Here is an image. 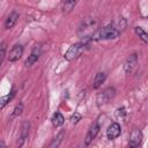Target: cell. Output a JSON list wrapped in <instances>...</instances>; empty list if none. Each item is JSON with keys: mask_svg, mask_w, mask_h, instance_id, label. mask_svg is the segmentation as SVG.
<instances>
[{"mask_svg": "<svg viewBox=\"0 0 148 148\" xmlns=\"http://www.w3.org/2000/svg\"><path fill=\"white\" fill-rule=\"evenodd\" d=\"M98 29H99L98 28V21L96 18H92V17H87L79 25L77 35H79V37L82 38V40L90 43L91 37L95 35V32Z\"/></svg>", "mask_w": 148, "mask_h": 148, "instance_id": "1", "label": "cell"}, {"mask_svg": "<svg viewBox=\"0 0 148 148\" xmlns=\"http://www.w3.org/2000/svg\"><path fill=\"white\" fill-rule=\"evenodd\" d=\"M120 35V31L114 27L113 24L105 25L103 28H99L95 35L91 37L90 40H105V39H116Z\"/></svg>", "mask_w": 148, "mask_h": 148, "instance_id": "2", "label": "cell"}, {"mask_svg": "<svg viewBox=\"0 0 148 148\" xmlns=\"http://www.w3.org/2000/svg\"><path fill=\"white\" fill-rule=\"evenodd\" d=\"M88 45H89V43L84 42V40H81V42H77V43L71 45L68 47V50L66 51V53H65V59L68 60V61H72L74 59L79 58L86 51Z\"/></svg>", "mask_w": 148, "mask_h": 148, "instance_id": "3", "label": "cell"}, {"mask_svg": "<svg viewBox=\"0 0 148 148\" xmlns=\"http://www.w3.org/2000/svg\"><path fill=\"white\" fill-rule=\"evenodd\" d=\"M116 95V89L113 87H108L106 89H104L102 92H99L96 97V103L98 106H103L105 104H108Z\"/></svg>", "mask_w": 148, "mask_h": 148, "instance_id": "4", "label": "cell"}, {"mask_svg": "<svg viewBox=\"0 0 148 148\" xmlns=\"http://www.w3.org/2000/svg\"><path fill=\"white\" fill-rule=\"evenodd\" d=\"M102 127V121H101V118H98L97 120H95L92 123V125L89 127L88 132H87V135L84 138V145L88 146L92 142V140L97 136V134L99 133V130Z\"/></svg>", "mask_w": 148, "mask_h": 148, "instance_id": "5", "label": "cell"}, {"mask_svg": "<svg viewBox=\"0 0 148 148\" xmlns=\"http://www.w3.org/2000/svg\"><path fill=\"white\" fill-rule=\"evenodd\" d=\"M29 131H30V123L28 120H24L21 125V130H20V134H18V139H17V147L21 148L25 140L28 139L29 135Z\"/></svg>", "mask_w": 148, "mask_h": 148, "instance_id": "6", "label": "cell"}, {"mask_svg": "<svg viewBox=\"0 0 148 148\" xmlns=\"http://www.w3.org/2000/svg\"><path fill=\"white\" fill-rule=\"evenodd\" d=\"M136 65H138V56H136V53L130 54L126 58L125 62H124V66H123L124 67V72L126 74H131L134 71V68H135Z\"/></svg>", "mask_w": 148, "mask_h": 148, "instance_id": "7", "label": "cell"}, {"mask_svg": "<svg viewBox=\"0 0 148 148\" xmlns=\"http://www.w3.org/2000/svg\"><path fill=\"white\" fill-rule=\"evenodd\" d=\"M40 54H42V47H40L39 45H36V46L32 49L31 53L28 56V58H27V60H25V62H24L25 67H30V66H32L35 62H37V60L39 59Z\"/></svg>", "mask_w": 148, "mask_h": 148, "instance_id": "8", "label": "cell"}, {"mask_svg": "<svg viewBox=\"0 0 148 148\" xmlns=\"http://www.w3.org/2000/svg\"><path fill=\"white\" fill-rule=\"evenodd\" d=\"M141 140H142V132H141V130L134 128L131 132V135H130V145H128V148H136L141 143Z\"/></svg>", "mask_w": 148, "mask_h": 148, "instance_id": "9", "label": "cell"}, {"mask_svg": "<svg viewBox=\"0 0 148 148\" xmlns=\"http://www.w3.org/2000/svg\"><path fill=\"white\" fill-rule=\"evenodd\" d=\"M121 133V127L118 123H112L106 130V136L109 140H114L117 139Z\"/></svg>", "mask_w": 148, "mask_h": 148, "instance_id": "10", "label": "cell"}, {"mask_svg": "<svg viewBox=\"0 0 148 148\" xmlns=\"http://www.w3.org/2000/svg\"><path fill=\"white\" fill-rule=\"evenodd\" d=\"M22 54H23V46L22 45H14L12 47V50L9 51L8 60L10 62H15L22 57Z\"/></svg>", "mask_w": 148, "mask_h": 148, "instance_id": "11", "label": "cell"}, {"mask_svg": "<svg viewBox=\"0 0 148 148\" xmlns=\"http://www.w3.org/2000/svg\"><path fill=\"white\" fill-rule=\"evenodd\" d=\"M17 20H18V13L17 12H12L8 16H7V18H6V22H5V28L6 29H12L15 24H16V22H17Z\"/></svg>", "mask_w": 148, "mask_h": 148, "instance_id": "12", "label": "cell"}, {"mask_svg": "<svg viewBox=\"0 0 148 148\" xmlns=\"http://www.w3.org/2000/svg\"><path fill=\"white\" fill-rule=\"evenodd\" d=\"M105 79H106V74H105L104 72H98V73L95 75V77H94L92 88H94V89H98V88L104 83Z\"/></svg>", "mask_w": 148, "mask_h": 148, "instance_id": "13", "label": "cell"}, {"mask_svg": "<svg viewBox=\"0 0 148 148\" xmlns=\"http://www.w3.org/2000/svg\"><path fill=\"white\" fill-rule=\"evenodd\" d=\"M64 136H65V132L64 131H61V132H59L53 139H52V141L49 143V146H47V148H59V146H60V143L62 142V139H64Z\"/></svg>", "mask_w": 148, "mask_h": 148, "instance_id": "14", "label": "cell"}, {"mask_svg": "<svg viewBox=\"0 0 148 148\" xmlns=\"http://www.w3.org/2000/svg\"><path fill=\"white\" fill-rule=\"evenodd\" d=\"M64 121H65V118H64V116H62L60 112H56V113L53 114V117H52V125H53L54 127L61 126V125L64 124Z\"/></svg>", "mask_w": 148, "mask_h": 148, "instance_id": "15", "label": "cell"}, {"mask_svg": "<svg viewBox=\"0 0 148 148\" xmlns=\"http://www.w3.org/2000/svg\"><path fill=\"white\" fill-rule=\"evenodd\" d=\"M15 96V90H12V92L10 94H8V95H5V96H2L1 97V99H0V108L1 109H3L12 99H13V97Z\"/></svg>", "mask_w": 148, "mask_h": 148, "instance_id": "16", "label": "cell"}, {"mask_svg": "<svg viewBox=\"0 0 148 148\" xmlns=\"http://www.w3.org/2000/svg\"><path fill=\"white\" fill-rule=\"evenodd\" d=\"M135 34L139 36V38L143 42V43H146V44H148V32H146L141 27H135Z\"/></svg>", "mask_w": 148, "mask_h": 148, "instance_id": "17", "label": "cell"}, {"mask_svg": "<svg viewBox=\"0 0 148 148\" xmlns=\"http://www.w3.org/2000/svg\"><path fill=\"white\" fill-rule=\"evenodd\" d=\"M22 111H23V103H18V104L14 108V110H13L10 117H9V120H13V119H15L16 117H18V116L22 113Z\"/></svg>", "mask_w": 148, "mask_h": 148, "instance_id": "18", "label": "cell"}, {"mask_svg": "<svg viewBox=\"0 0 148 148\" xmlns=\"http://www.w3.org/2000/svg\"><path fill=\"white\" fill-rule=\"evenodd\" d=\"M75 5H76V1H64L61 3V8H62L64 12L68 13V12H71L75 7Z\"/></svg>", "mask_w": 148, "mask_h": 148, "instance_id": "19", "label": "cell"}, {"mask_svg": "<svg viewBox=\"0 0 148 148\" xmlns=\"http://www.w3.org/2000/svg\"><path fill=\"white\" fill-rule=\"evenodd\" d=\"M5 57H6V43L2 42L1 45H0V64L3 62Z\"/></svg>", "mask_w": 148, "mask_h": 148, "instance_id": "20", "label": "cell"}, {"mask_svg": "<svg viewBox=\"0 0 148 148\" xmlns=\"http://www.w3.org/2000/svg\"><path fill=\"white\" fill-rule=\"evenodd\" d=\"M125 116H126V110H125V108H119V109H117V111H116V117H117L118 119H124Z\"/></svg>", "mask_w": 148, "mask_h": 148, "instance_id": "21", "label": "cell"}, {"mask_svg": "<svg viewBox=\"0 0 148 148\" xmlns=\"http://www.w3.org/2000/svg\"><path fill=\"white\" fill-rule=\"evenodd\" d=\"M69 120H71L72 124H77V123L81 120V114H80L79 112H74V113L71 116Z\"/></svg>", "mask_w": 148, "mask_h": 148, "instance_id": "22", "label": "cell"}, {"mask_svg": "<svg viewBox=\"0 0 148 148\" xmlns=\"http://www.w3.org/2000/svg\"><path fill=\"white\" fill-rule=\"evenodd\" d=\"M0 148H6V145H5L3 140H1V142H0Z\"/></svg>", "mask_w": 148, "mask_h": 148, "instance_id": "23", "label": "cell"}]
</instances>
